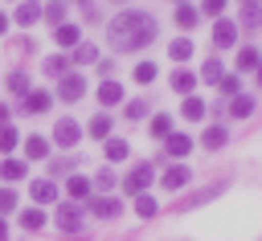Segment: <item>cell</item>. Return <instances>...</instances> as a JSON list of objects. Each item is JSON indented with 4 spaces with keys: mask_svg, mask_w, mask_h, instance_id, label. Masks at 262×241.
Segmentation results:
<instances>
[{
    "mask_svg": "<svg viewBox=\"0 0 262 241\" xmlns=\"http://www.w3.org/2000/svg\"><path fill=\"white\" fill-rule=\"evenodd\" d=\"M135 82H143V86L156 82V65H151V61H139V65H135Z\"/></svg>",
    "mask_w": 262,
    "mask_h": 241,
    "instance_id": "36",
    "label": "cell"
},
{
    "mask_svg": "<svg viewBox=\"0 0 262 241\" xmlns=\"http://www.w3.org/2000/svg\"><path fill=\"white\" fill-rule=\"evenodd\" d=\"M78 4H90V0H78Z\"/></svg>",
    "mask_w": 262,
    "mask_h": 241,
    "instance_id": "49",
    "label": "cell"
},
{
    "mask_svg": "<svg viewBox=\"0 0 262 241\" xmlns=\"http://www.w3.org/2000/svg\"><path fill=\"white\" fill-rule=\"evenodd\" d=\"M188 180H192V172H188L184 163H168V167H164V176H160V184H164L168 192H176V188H184Z\"/></svg>",
    "mask_w": 262,
    "mask_h": 241,
    "instance_id": "5",
    "label": "cell"
},
{
    "mask_svg": "<svg viewBox=\"0 0 262 241\" xmlns=\"http://www.w3.org/2000/svg\"><path fill=\"white\" fill-rule=\"evenodd\" d=\"M82 94H86L82 74H61V78H57V98H61V102H78Z\"/></svg>",
    "mask_w": 262,
    "mask_h": 241,
    "instance_id": "2",
    "label": "cell"
},
{
    "mask_svg": "<svg viewBox=\"0 0 262 241\" xmlns=\"http://www.w3.org/2000/svg\"><path fill=\"white\" fill-rule=\"evenodd\" d=\"M250 110H254V98H250V94H237V98H233V110H229V114H233V118H246Z\"/></svg>",
    "mask_w": 262,
    "mask_h": 241,
    "instance_id": "33",
    "label": "cell"
},
{
    "mask_svg": "<svg viewBox=\"0 0 262 241\" xmlns=\"http://www.w3.org/2000/svg\"><path fill=\"white\" fill-rule=\"evenodd\" d=\"M127 151H131V147H127V139H106V159H111V163L127 159Z\"/></svg>",
    "mask_w": 262,
    "mask_h": 241,
    "instance_id": "28",
    "label": "cell"
},
{
    "mask_svg": "<svg viewBox=\"0 0 262 241\" xmlns=\"http://www.w3.org/2000/svg\"><path fill=\"white\" fill-rule=\"evenodd\" d=\"M164 147H168V155H188V151H192V139H188V135H176V131H172Z\"/></svg>",
    "mask_w": 262,
    "mask_h": 241,
    "instance_id": "20",
    "label": "cell"
},
{
    "mask_svg": "<svg viewBox=\"0 0 262 241\" xmlns=\"http://www.w3.org/2000/svg\"><path fill=\"white\" fill-rule=\"evenodd\" d=\"M135 212H139V216H156V200L139 192V196H135Z\"/></svg>",
    "mask_w": 262,
    "mask_h": 241,
    "instance_id": "37",
    "label": "cell"
},
{
    "mask_svg": "<svg viewBox=\"0 0 262 241\" xmlns=\"http://www.w3.org/2000/svg\"><path fill=\"white\" fill-rule=\"evenodd\" d=\"M147 184H151V163H135V167H131V176L123 180V192L139 196V192H143Z\"/></svg>",
    "mask_w": 262,
    "mask_h": 241,
    "instance_id": "3",
    "label": "cell"
},
{
    "mask_svg": "<svg viewBox=\"0 0 262 241\" xmlns=\"http://www.w3.org/2000/svg\"><path fill=\"white\" fill-rule=\"evenodd\" d=\"M94 184H98L102 192H106V188H115V172H111V167H102V172L94 176Z\"/></svg>",
    "mask_w": 262,
    "mask_h": 241,
    "instance_id": "39",
    "label": "cell"
},
{
    "mask_svg": "<svg viewBox=\"0 0 262 241\" xmlns=\"http://www.w3.org/2000/svg\"><path fill=\"white\" fill-rule=\"evenodd\" d=\"M0 241H8V225L4 221H0Z\"/></svg>",
    "mask_w": 262,
    "mask_h": 241,
    "instance_id": "46",
    "label": "cell"
},
{
    "mask_svg": "<svg viewBox=\"0 0 262 241\" xmlns=\"http://www.w3.org/2000/svg\"><path fill=\"white\" fill-rule=\"evenodd\" d=\"M258 61H262V53H258V49H250V45L237 53V69H258Z\"/></svg>",
    "mask_w": 262,
    "mask_h": 241,
    "instance_id": "30",
    "label": "cell"
},
{
    "mask_svg": "<svg viewBox=\"0 0 262 241\" xmlns=\"http://www.w3.org/2000/svg\"><path fill=\"white\" fill-rule=\"evenodd\" d=\"M201 82H221V61H217V57L201 61Z\"/></svg>",
    "mask_w": 262,
    "mask_h": 241,
    "instance_id": "31",
    "label": "cell"
},
{
    "mask_svg": "<svg viewBox=\"0 0 262 241\" xmlns=\"http://www.w3.org/2000/svg\"><path fill=\"white\" fill-rule=\"evenodd\" d=\"M168 53H172V61H188V57H192V41H188V37H176V41L168 45Z\"/></svg>",
    "mask_w": 262,
    "mask_h": 241,
    "instance_id": "23",
    "label": "cell"
},
{
    "mask_svg": "<svg viewBox=\"0 0 262 241\" xmlns=\"http://www.w3.org/2000/svg\"><path fill=\"white\" fill-rule=\"evenodd\" d=\"M78 241H90V237H78Z\"/></svg>",
    "mask_w": 262,
    "mask_h": 241,
    "instance_id": "48",
    "label": "cell"
},
{
    "mask_svg": "<svg viewBox=\"0 0 262 241\" xmlns=\"http://www.w3.org/2000/svg\"><path fill=\"white\" fill-rule=\"evenodd\" d=\"M49 102H53V94H49V90H29L20 106H25V114H45V110H49Z\"/></svg>",
    "mask_w": 262,
    "mask_h": 241,
    "instance_id": "6",
    "label": "cell"
},
{
    "mask_svg": "<svg viewBox=\"0 0 262 241\" xmlns=\"http://www.w3.org/2000/svg\"><path fill=\"white\" fill-rule=\"evenodd\" d=\"M201 143H205L209 151H217V147H225V143H229V135H225V127H209V131L201 135Z\"/></svg>",
    "mask_w": 262,
    "mask_h": 241,
    "instance_id": "19",
    "label": "cell"
},
{
    "mask_svg": "<svg viewBox=\"0 0 262 241\" xmlns=\"http://www.w3.org/2000/svg\"><path fill=\"white\" fill-rule=\"evenodd\" d=\"M258 86H262V61H258Z\"/></svg>",
    "mask_w": 262,
    "mask_h": 241,
    "instance_id": "47",
    "label": "cell"
},
{
    "mask_svg": "<svg viewBox=\"0 0 262 241\" xmlns=\"http://www.w3.org/2000/svg\"><path fill=\"white\" fill-rule=\"evenodd\" d=\"M66 167H70V159H53V163H49V172H53V176H61Z\"/></svg>",
    "mask_w": 262,
    "mask_h": 241,
    "instance_id": "43",
    "label": "cell"
},
{
    "mask_svg": "<svg viewBox=\"0 0 262 241\" xmlns=\"http://www.w3.org/2000/svg\"><path fill=\"white\" fill-rule=\"evenodd\" d=\"M119 208H123V204H119L115 196H94V200H90V212H94V216H102V221L119 216Z\"/></svg>",
    "mask_w": 262,
    "mask_h": 241,
    "instance_id": "10",
    "label": "cell"
},
{
    "mask_svg": "<svg viewBox=\"0 0 262 241\" xmlns=\"http://www.w3.org/2000/svg\"><path fill=\"white\" fill-rule=\"evenodd\" d=\"M16 208V192L12 188H0V212H12Z\"/></svg>",
    "mask_w": 262,
    "mask_h": 241,
    "instance_id": "38",
    "label": "cell"
},
{
    "mask_svg": "<svg viewBox=\"0 0 262 241\" xmlns=\"http://www.w3.org/2000/svg\"><path fill=\"white\" fill-rule=\"evenodd\" d=\"M78 225H82V212H78L74 204H61V208H57V229H61V233H78Z\"/></svg>",
    "mask_w": 262,
    "mask_h": 241,
    "instance_id": "11",
    "label": "cell"
},
{
    "mask_svg": "<svg viewBox=\"0 0 262 241\" xmlns=\"http://www.w3.org/2000/svg\"><path fill=\"white\" fill-rule=\"evenodd\" d=\"M106 41L127 53V49H147L156 41V16L151 12H119L111 25H106Z\"/></svg>",
    "mask_w": 262,
    "mask_h": 241,
    "instance_id": "1",
    "label": "cell"
},
{
    "mask_svg": "<svg viewBox=\"0 0 262 241\" xmlns=\"http://www.w3.org/2000/svg\"><path fill=\"white\" fill-rule=\"evenodd\" d=\"M53 139H57V147H74V143L82 139V127H78L74 118H57V127H53Z\"/></svg>",
    "mask_w": 262,
    "mask_h": 241,
    "instance_id": "4",
    "label": "cell"
},
{
    "mask_svg": "<svg viewBox=\"0 0 262 241\" xmlns=\"http://www.w3.org/2000/svg\"><path fill=\"white\" fill-rule=\"evenodd\" d=\"M233 41H237V25H233V20H217V25H213V45H217V49H229Z\"/></svg>",
    "mask_w": 262,
    "mask_h": 241,
    "instance_id": "7",
    "label": "cell"
},
{
    "mask_svg": "<svg viewBox=\"0 0 262 241\" xmlns=\"http://www.w3.org/2000/svg\"><path fill=\"white\" fill-rule=\"evenodd\" d=\"M12 20H16V25H25V29H29V25H37V20H41V4L20 0V4H16V12H12Z\"/></svg>",
    "mask_w": 262,
    "mask_h": 241,
    "instance_id": "8",
    "label": "cell"
},
{
    "mask_svg": "<svg viewBox=\"0 0 262 241\" xmlns=\"http://www.w3.org/2000/svg\"><path fill=\"white\" fill-rule=\"evenodd\" d=\"M66 192H70V200H86L90 196V180L86 176H70L66 180Z\"/></svg>",
    "mask_w": 262,
    "mask_h": 241,
    "instance_id": "17",
    "label": "cell"
},
{
    "mask_svg": "<svg viewBox=\"0 0 262 241\" xmlns=\"http://www.w3.org/2000/svg\"><path fill=\"white\" fill-rule=\"evenodd\" d=\"M45 74H53V78L70 74V57H66V53H53V57H45Z\"/></svg>",
    "mask_w": 262,
    "mask_h": 241,
    "instance_id": "24",
    "label": "cell"
},
{
    "mask_svg": "<svg viewBox=\"0 0 262 241\" xmlns=\"http://www.w3.org/2000/svg\"><path fill=\"white\" fill-rule=\"evenodd\" d=\"M221 94H237V78H221Z\"/></svg>",
    "mask_w": 262,
    "mask_h": 241,
    "instance_id": "42",
    "label": "cell"
},
{
    "mask_svg": "<svg viewBox=\"0 0 262 241\" xmlns=\"http://www.w3.org/2000/svg\"><path fill=\"white\" fill-rule=\"evenodd\" d=\"M192 86H196V74L192 69H176L172 74V90L176 94H192Z\"/></svg>",
    "mask_w": 262,
    "mask_h": 241,
    "instance_id": "16",
    "label": "cell"
},
{
    "mask_svg": "<svg viewBox=\"0 0 262 241\" xmlns=\"http://www.w3.org/2000/svg\"><path fill=\"white\" fill-rule=\"evenodd\" d=\"M90 135H94V139H106V135H111V118H106V114H94V118H90Z\"/></svg>",
    "mask_w": 262,
    "mask_h": 241,
    "instance_id": "34",
    "label": "cell"
},
{
    "mask_svg": "<svg viewBox=\"0 0 262 241\" xmlns=\"http://www.w3.org/2000/svg\"><path fill=\"white\" fill-rule=\"evenodd\" d=\"M196 12H209V16H217V12H225V0H201V8Z\"/></svg>",
    "mask_w": 262,
    "mask_h": 241,
    "instance_id": "40",
    "label": "cell"
},
{
    "mask_svg": "<svg viewBox=\"0 0 262 241\" xmlns=\"http://www.w3.org/2000/svg\"><path fill=\"white\" fill-rule=\"evenodd\" d=\"M151 135H156V139H168V135H172V118H168V114H156V118H151Z\"/></svg>",
    "mask_w": 262,
    "mask_h": 241,
    "instance_id": "35",
    "label": "cell"
},
{
    "mask_svg": "<svg viewBox=\"0 0 262 241\" xmlns=\"http://www.w3.org/2000/svg\"><path fill=\"white\" fill-rule=\"evenodd\" d=\"M29 192H33L37 204H53V200H57V184H53V180H33Z\"/></svg>",
    "mask_w": 262,
    "mask_h": 241,
    "instance_id": "12",
    "label": "cell"
},
{
    "mask_svg": "<svg viewBox=\"0 0 262 241\" xmlns=\"http://www.w3.org/2000/svg\"><path fill=\"white\" fill-rule=\"evenodd\" d=\"M98 102H102V106H115V102H123V86H119L115 78H106V82L98 86Z\"/></svg>",
    "mask_w": 262,
    "mask_h": 241,
    "instance_id": "13",
    "label": "cell"
},
{
    "mask_svg": "<svg viewBox=\"0 0 262 241\" xmlns=\"http://www.w3.org/2000/svg\"><path fill=\"white\" fill-rule=\"evenodd\" d=\"M25 172H29L25 159H4V163H0V176H4L8 184H12V180H25Z\"/></svg>",
    "mask_w": 262,
    "mask_h": 241,
    "instance_id": "22",
    "label": "cell"
},
{
    "mask_svg": "<svg viewBox=\"0 0 262 241\" xmlns=\"http://www.w3.org/2000/svg\"><path fill=\"white\" fill-rule=\"evenodd\" d=\"M78 37H82V33H78V25H57V29H53V41H57L61 49H74V45H78Z\"/></svg>",
    "mask_w": 262,
    "mask_h": 241,
    "instance_id": "14",
    "label": "cell"
},
{
    "mask_svg": "<svg viewBox=\"0 0 262 241\" xmlns=\"http://www.w3.org/2000/svg\"><path fill=\"white\" fill-rule=\"evenodd\" d=\"M180 4H188V0H180Z\"/></svg>",
    "mask_w": 262,
    "mask_h": 241,
    "instance_id": "50",
    "label": "cell"
},
{
    "mask_svg": "<svg viewBox=\"0 0 262 241\" xmlns=\"http://www.w3.org/2000/svg\"><path fill=\"white\" fill-rule=\"evenodd\" d=\"M74 61H78V65H90V61H98V49L78 41V45H74Z\"/></svg>",
    "mask_w": 262,
    "mask_h": 241,
    "instance_id": "29",
    "label": "cell"
},
{
    "mask_svg": "<svg viewBox=\"0 0 262 241\" xmlns=\"http://www.w3.org/2000/svg\"><path fill=\"white\" fill-rule=\"evenodd\" d=\"M16 143H20V135H16V127H12V123H4V127H0V155H8V151H12Z\"/></svg>",
    "mask_w": 262,
    "mask_h": 241,
    "instance_id": "26",
    "label": "cell"
},
{
    "mask_svg": "<svg viewBox=\"0 0 262 241\" xmlns=\"http://www.w3.org/2000/svg\"><path fill=\"white\" fill-rule=\"evenodd\" d=\"M180 114H184V118H192V123H196V118H201V114H205V102H201V98H192V94H184V106H180Z\"/></svg>",
    "mask_w": 262,
    "mask_h": 241,
    "instance_id": "27",
    "label": "cell"
},
{
    "mask_svg": "<svg viewBox=\"0 0 262 241\" xmlns=\"http://www.w3.org/2000/svg\"><path fill=\"white\" fill-rule=\"evenodd\" d=\"M217 192H225V180H217V184H209V188H201V192H192L188 200H180V208H201L205 200H213Z\"/></svg>",
    "mask_w": 262,
    "mask_h": 241,
    "instance_id": "9",
    "label": "cell"
},
{
    "mask_svg": "<svg viewBox=\"0 0 262 241\" xmlns=\"http://www.w3.org/2000/svg\"><path fill=\"white\" fill-rule=\"evenodd\" d=\"M176 25H180V29H196V25H201V12H196L192 4H180V8H176Z\"/></svg>",
    "mask_w": 262,
    "mask_h": 241,
    "instance_id": "18",
    "label": "cell"
},
{
    "mask_svg": "<svg viewBox=\"0 0 262 241\" xmlns=\"http://www.w3.org/2000/svg\"><path fill=\"white\" fill-rule=\"evenodd\" d=\"M25 155H29V159H45V155H49V143H45L41 135H29V139H25Z\"/></svg>",
    "mask_w": 262,
    "mask_h": 241,
    "instance_id": "21",
    "label": "cell"
},
{
    "mask_svg": "<svg viewBox=\"0 0 262 241\" xmlns=\"http://www.w3.org/2000/svg\"><path fill=\"white\" fill-rule=\"evenodd\" d=\"M8 90L25 98V94H29V74H20V69H12V74H8Z\"/></svg>",
    "mask_w": 262,
    "mask_h": 241,
    "instance_id": "32",
    "label": "cell"
},
{
    "mask_svg": "<svg viewBox=\"0 0 262 241\" xmlns=\"http://www.w3.org/2000/svg\"><path fill=\"white\" fill-rule=\"evenodd\" d=\"M0 33H8V16L4 12H0Z\"/></svg>",
    "mask_w": 262,
    "mask_h": 241,
    "instance_id": "45",
    "label": "cell"
},
{
    "mask_svg": "<svg viewBox=\"0 0 262 241\" xmlns=\"http://www.w3.org/2000/svg\"><path fill=\"white\" fill-rule=\"evenodd\" d=\"M41 225H45V212H41V208H25V212H20V229H29V233H37Z\"/></svg>",
    "mask_w": 262,
    "mask_h": 241,
    "instance_id": "25",
    "label": "cell"
},
{
    "mask_svg": "<svg viewBox=\"0 0 262 241\" xmlns=\"http://www.w3.org/2000/svg\"><path fill=\"white\" fill-rule=\"evenodd\" d=\"M4 123H8V106L0 102V127H4Z\"/></svg>",
    "mask_w": 262,
    "mask_h": 241,
    "instance_id": "44",
    "label": "cell"
},
{
    "mask_svg": "<svg viewBox=\"0 0 262 241\" xmlns=\"http://www.w3.org/2000/svg\"><path fill=\"white\" fill-rule=\"evenodd\" d=\"M123 114H127V118H143V114H147V102H127Z\"/></svg>",
    "mask_w": 262,
    "mask_h": 241,
    "instance_id": "41",
    "label": "cell"
},
{
    "mask_svg": "<svg viewBox=\"0 0 262 241\" xmlns=\"http://www.w3.org/2000/svg\"><path fill=\"white\" fill-rule=\"evenodd\" d=\"M41 16H45L53 29H57V25H66V0H49V4L41 8Z\"/></svg>",
    "mask_w": 262,
    "mask_h": 241,
    "instance_id": "15",
    "label": "cell"
}]
</instances>
